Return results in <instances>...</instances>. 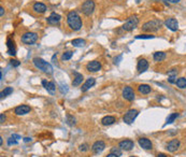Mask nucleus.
<instances>
[{"instance_id": "obj_1", "label": "nucleus", "mask_w": 186, "mask_h": 157, "mask_svg": "<svg viewBox=\"0 0 186 157\" xmlns=\"http://www.w3.org/2000/svg\"><path fill=\"white\" fill-rule=\"evenodd\" d=\"M67 23H68V26L70 28L74 30V31H77L82 28V20L80 15L77 14L75 11H70L67 15Z\"/></svg>"}, {"instance_id": "obj_2", "label": "nucleus", "mask_w": 186, "mask_h": 157, "mask_svg": "<svg viewBox=\"0 0 186 157\" xmlns=\"http://www.w3.org/2000/svg\"><path fill=\"white\" fill-rule=\"evenodd\" d=\"M33 65L36 67L37 69H39V70L43 71L44 73L46 74H53V67L52 65L50 64V62H45L44 59H42V58H39V57H36L33 58Z\"/></svg>"}, {"instance_id": "obj_3", "label": "nucleus", "mask_w": 186, "mask_h": 157, "mask_svg": "<svg viewBox=\"0 0 186 157\" xmlns=\"http://www.w3.org/2000/svg\"><path fill=\"white\" fill-rule=\"evenodd\" d=\"M162 26V23L158 20H152V21H149L144 23L143 26H142V30L143 31H157L158 29L160 28Z\"/></svg>"}, {"instance_id": "obj_4", "label": "nucleus", "mask_w": 186, "mask_h": 157, "mask_svg": "<svg viewBox=\"0 0 186 157\" xmlns=\"http://www.w3.org/2000/svg\"><path fill=\"white\" fill-rule=\"evenodd\" d=\"M138 24H139V18L136 15H134V16H130L129 18H127V21L124 23L122 28L125 31H131L137 27Z\"/></svg>"}, {"instance_id": "obj_5", "label": "nucleus", "mask_w": 186, "mask_h": 157, "mask_svg": "<svg viewBox=\"0 0 186 157\" xmlns=\"http://www.w3.org/2000/svg\"><path fill=\"white\" fill-rule=\"evenodd\" d=\"M37 40H38V35L35 32H25L22 36V42L27 45H31L33 43H36Z\"/></svg>"}, {"instance_id": "obj_6", "label": "nucleus", "mask_w": 186, "mask_h": 157, "mask_svg": "<svg viewBox=\"0 0 186 157\" xmlns=\"http://www.w3.org/2000/svg\"><path fill=\"white\" fill-rule=\"evenodd\" d=\"M95 10V2L93 0H86L84 3L82 4V12L84 13L86 16H90Z\"/></svg>"}, {"instance_id": "obj_7", "label": "nucleus", "mask_w": 186, "mask_h": 157, "mask_svg": "<svg viewBox=\"0 0 186 157\" xmlns=\"http://www.w3.org/2000/svg\"><path fill=\"white\" fill-rule=\"evenodd\" d=\"M138 114H139V112H138L137 110H134V109L129 110V111L124 115V117H123L124 123H126V124H128V125L132 124L134 120H136V117L138 116Z\"/></svg>"}, {"instance_id": "obj_8", "label": "nucleus", "mask_w": 186, "mask_h": 157, "mask_svg": "<svg viewBox=\"0 0 186 157\" xmlns=\"http://www.w3.org/2000/svg\"><path fill=\"white\" fill-rule=\"evenodd\" d=\"M165 25L168 29H170L171 31H176L179 29V23L178 21L175 20V18H172V17H170V18H167L166 22H165Z\"/></svg>"}, {"instance_id": "obj_9", "label": "nucleus", "mask_w": 186, "mask_h": 157, "mask_svg": "<svg viewBox=\"0 0 186 157\" xmlns=\"http://www.w3.org/2000/svg\"><path fill=\"white\" fill-rule=\"evenodd\" d=\"M123 97L128 101H132L134 99V91L130 86H125L123 89Z\"/></svg>"}, {"instance_id": "obj_10", "label": "nucleus", "mask_w": 186, "mask_h": 157, "mask_svg": "<svg viewBox=\"0 0 186 157\" xmlns=\"http://www.w3.org/2000/svg\"><path fill=\"white\" fill-rule=\"evenodd\" d=\"M86 69H87V71H90V72H98V71L101 69V64L99 62H97V60L89 62L86 65Z\"/></svg>"}, {"instance_id": "obj_11", "label": "nucleus", "mask_w": 186, "mask_h": 157, "mask_svg": "<svg viewBox=\"0 0 186 157\" xmlns=\"http://www.w3.org/2000/svg\"><path fill=\"white\" fill-rule=\"evenodd\" d=\"M105 149V143L101 140L96 141L93 144V146H92V150H93V152L95 154H100Z\"/></svg>"}, {"instance_id": "obj_12", "label": "nucleus", "mask_w": 186, "mask_h": 157, "mask_svg": "<svg viewBox=\"0 0 186 157\" xmlns=\"http://www.w3.org/2000/svg\"><path fill=\"white\" fill-rule=\"evenodd\" d=\"M134 141L131 140H123L118 143V148H121L124 151H131V150L134 149Z\"/></svg>"}, {"instance_id": "obj_13", "label": "nucleus", "mask_w": 186, "mask_h": 157, "mask_svg": "<svg viewBox=\"0 0 186 157\" xmlns=\"http://www.w3.org/2000/svg\"><path fill=\"white\" fill-rule=\"evenodd\" d=\"M31 111V109L30 107L28 106H26V104H22V106H18L14 109V113L16 114V115H25V114H27L29 112Z\"/></svg>"}, {"instance_id": "obj_14", "label": "nucleus", "mask_w": 186, "mask_h": 157, "mask_svg": "<svg viewBox=\"0 0 186 157\" xmlns=\"http://www.w3.org/2000/svg\"><path fill=\"white\" fill-rule=\"evenodd\" d=\"M138 143H139V145L141 146L142 149H144V150L153 149V143L151 142V140L146 139V138H140V139L138 140Z\"/></svg>"}, {"instance_id": "obj_15", "label": "nucleus", "mask_w": 186, "mask_h": 157, "mask_svg": "<svg viewBox=\"0 0 186 157\" xmlns=\"http://www.w3.org/2000/svg\"><path fill=\"white\" fill-rule=\"evenodd\" d=\"M179 148H180V141H179L178 139H173V140H171L170 142H168L166 149L168 150L169 152L173 153L175 151H178Z\"/></svg>"}, {"instance_id": "obj_16", "label": "nucleus", "mask_w": 186, "mask_h": 157, "mask_svg": "<svg viewBox=\"0 0 186 157\" xmlns=\"http://www.w3.org/2000/svg\"><path fill=\"white\" fill-rule=\"evenodd\" d=\"M42 85H43V87L49 91L51 95H54V94H55V91H56V86H55V84L53 82H49V81H46V80H43V81H42Z\"/></svg>"}, {"instance_id": "obj_17", "label": "nucleus", "mask_w": 186, "mask_h": 157, "mask_svg": "<svg viewBox=\"0 0 186 157\" xmlns=\"http://www.w3.org/2000/svg\"><path fill=\"white\" fill-rule=\"evenodd\" d=\"M137 69L139 71V73H142V72H145L147 69H149V62L146 59L142 58V59H139L137 65Z\"/></svg>"}, {"instance_id": "obj_18", "label": "nucleus", "mask_w": 186, "mask_h": 157, "mask_svg": "<svg viewBox=\"0 0 186 157\" xmlns=\"http://www.w3.org/2000/svg\"><path fill=\"white\" fill-rule=\"evenodd\" d=\"M60 18H61V16L59 14L53 12V13H51V15L48 17L46 21H48V23H49L50 25H56V24H58V23L60 22Z\"/></svg>"}, {"instance_id": "obj_19", "label": "nucleus", "mask_w": 186, "mask_h": 157, "mask_svg": "<svg viewBox=\"0 0 186 157\" xmlns=\"http://www.w3.org/2000/svg\"><path fill=\"white\" fill-rule=\"evenodd\" d=\"M95 83H96V80L94 78H89L86 80V82L82 85L81 87V91H83V93H85V91H87L90 88V87H93L94 85H95Z\"/></svg>"}, {"instance_id": "obj_20", "label": "nucleus", "mask_w": 186, "mask_h": 157, "mask_svg": "<svg viewBox=\"0 0 186 157\" xmlns=\"http://www.w3.org/2000/svg\"><path fill=\"white\" fill-rule=\"evenodd\" d=\"M7 46H8V51H7V53L9 55H11V56H15V43L13 41L12 39H10L9 38L8 40H7Z\"/></svg>"}, {"instance_id": "obj_21", "label": "nucleus", "mask_w": 186, "mask_h": 157, "mask_svg": "<svg viewBox=\"0 0 186 157\" xmlns=\"http://www.w3.org/2000/svg\"><path fill=\"white\" fill-rule=\"evenodd\" d=\"M33 11L37 13H44L46 11V5L44 3H42V2H36V3L33 4Z\"/></svg>"}, {"instance_id": "obj_22", "label": "nucleus", "mask_w": 186, "mask_h": 157, "mask_svg": "<svg viewBox=\"0 0 186 157\" xmlns=\"http://www.w3.org/2000/svg\"><path fill=\"white\" fill-rule=\"evenodd\" d=\"M82 82H83V75L79 72H74V78L72 81L73 86H79L80 84H82Z\"/></svg>"}, {"instance_id": "obj_23", "label": "nucleus", "mask_w": 186, "mask_h": 157, "mask_svg": "<svg viewBox=\"0 0 186 157\" xmlns=\"http://www.w3.org/2000/svg\"><path fill=\"white\" fill-rule=\"evenodd\" d=\"M114 123H115V117H113V116H105L101 120V124L103 126H110V125L114 124Z\"/></svg>"}, {"instance_id": "obj_24", "label": "nucleus", "mask_w": 186, "mask_h": 157, "mask_svg": "<svg viewBox=\"0 0 186 157\" xmlns=\"http://www.w3.org/2000/svg\"><path fill=\"white\" fill-rule=\"evenodd\" d=\"M138 91H140L141 94L143 95H147V94H150L151 91H152V88H151L150 85H147V84H142L140 86L138 87Z\"/></svg>"}, {"instance_id": "obj_25", "label": "nucleus", "mask_w": 186, "mask_h": 157, "mask_svg": "<svg viewBox=\"0 0 186 157\" xmlns=\"http://www.w3.org/2000/svg\"><path fill=\"white\" fill-rule=\"evenodd\" d=\"M153 57L155 62H162L166 58V53H164V52H156V53H154Z\"/></svg>"}, {"instance_id": "obj_26", "label": "nucleus", "mask_w": 186, "mask_h": 157, "mask_svg": "<svg viewBox=\"0 0 186 157\" xmlns=\"http://www.w3.org/2000/svg\"><path fill=\"white\" fill-rule=\"evenodd\" d=\"M20 139V136L18 135H12L8 139V145H15L17 144V141Z\"/></svg>"}, {"instance_id": "obj_27", "label": "nucleus", "mask_w": 186, "mask_h": 157, "mask_svg": "<svg viewBox=\"0 0 186 157\" xmlns=\"http://www.w3.org/2000/svg\"><path fill=\"white\" fill-rule=\"evenodd\" d=\"M72 45L75 46V47H82V46H84L85 44H86V42H85V40H83V39H74V40H72Z\"/></svg>"}, {"instance_id": "obj_28", "label": "nucleus", "mask_w": 186, "mask_h": 157, "mask_svg": "<svg viewBox=\"0 0 186 157\" xmlns=\"http://www.w3.org/2000/svg\"><path fill=\"white\" fill-rule=\"evenodd\" d=\"M175 84H176V86H178L179 88H186V78H178L176 82H175Z\"/></svg>"}, {"instance_id": "obj_29", "label": "nucleus", "mask_w": 186, "mask_h": 157, "mask_svg": "<svg viewBox=\"0 0 186 157\" xmlns=\"http://www.w3.org/2000/svg\"><path fill=\"white\" fill-rule=\"evenodd\" d=\"M13 93V88L12 87H5L4 88V91H1V94H0V97L1 98H3V97H7V96L11 95Z\"/></svg>"}, {"instance_id": "obj_30", "label": "nucleus", "mask_w": 186, "mask_h": 157, "mask_svg": "<svg viewBox=\"0 0 186 157\" xmlns=\"http://www.w3.org/2000/svg\"><path fill=\"white\" fill-rule=\"evenodd\" d=\"M179 114L178 113H172V114H170L169 116H168V118H167V122H166V125L168 124H171V123H173L174 120L178 118Z\"/></svg>"}, {"instance_id": "obj_31", "label": "nucleus", "mask_w": 186, "mask_h": 157, "mask_svg": "<svg viewBox=\"0 0 186 157\" xmlns=\"http://www.w3.org/2000/svg\"><path fill=\"white\" fill-rule=\"evenodd\" d=\"M67 124H68L69 126L75 125V118H74L72 115H70V114H67Z\"/></svg>"}, {"instance_id": "obj_32", "label": "nucleus", "mask_w": 186, "mask_h": 157, "mask_svg": "<svg viewBox=\"0 0 186 157\" xmlns=\"http://www.w3.org/2000/svg\"><path fill=\"white\" fill-rule=\"evenodd\" d=\"M72 55H73L72 52L68 51V52H66V53L62 54V56H61V59H62V60H69L70 58L72 57Z\"/></svg>"}, {"instance_id": "obj_33", "label": "nucleus", "mask_w": 186, "mask_h": 157, "mask_svg": "<svg viewBox=\"0 0 186 157\" xmlns=\"http://www.w3.org/2000/svg\"><path fill=\"white\" fill-rule=\"evenodd\" d=\"M111 153L115 154L116 156H122V149L121 148H113V149L111 150Z\"/></svg>"}, {"instance_id": "obj_34", "label": "nucleus", "mask_w": 186, "mask_h": 157, "mask_svg": "<svg viewBox=\"0 0 186 157\" xmlns=\"http://www.w3.org/2000/svg\"><path fill=\"white\" fill-rule=\"evenodd\" d=\"M154 36L152 35H138L136 36V39H153Z\"/></svg>"}, {"instance_id": "obj_35", "label": "nucleus", "mask_w": 186, "mask_h": 157, "mask_svg": "<svg viewBox=\"0 0 186 157\" xmlns=\"http://www.w3.org/2000/svg\"><path fill=\"white\" fill-rule=\"evenodd\" d=\"M59 89H60L61 94H67V93H68V86H67V85L60 84V86H59Z\"/></svg>"}, {"instance_id": "obj_36", "label": "nucleus", "mask_w": 186, "mask_h": 157, "mask_svg": "<svg viewBox=\"0 0 186 157\" xmlns=\"http://www.w3.org/2000/svg\"><path fill=\"white\" fill-rule=\"evenodd\" d=\"M79 150L81 151V152H86L87 150H88V145L87 144H81L79 146Z\"/></svg>"}, {"instance_id": "obj_37", "label": "nucleus", "mask_w": 186, "mask_h": 157, "mask_svg": "<svg viewBox=\"0 0 186 157\" xmlns=\"http://www.w3.org/2000/svg\"><path fill=\"white\" fill-rule=\"evenodd\" d=\"M10 64H11V66H13V67L20 66V62L16 60V59H11V60H10Z\"/></svg>"}, {"instance_id": "obj_38", "label": "nucleus", "mask_w": 186, "mask_h": 157, "mask_svg": "<svg viewBox=\"0 0 186 157\" xmlns=\"http://www.w3.org/2000/svg\"><path fill=\"white\" fill-rule=\"evenodd\" d=\"M175 78H176V75H169V78H168V81H169V83H171V84H173V83L176 82V80H175Z\"/></svg>"}, {"instance_id": "obj_39", "label": "nucleus", "mask_w": 186, "mask_h": 157, "mask_svg": "<svg viewBox=\"0 0 186 157\" xmlns=\"http://www.w3.org/2000/svg\"><path fill=\"white\" fill-rule=\"evenodd\" d=\"M122 57H123V56H122V55H119L118 57L114 58V64H115V65H118V64H119V60L122 59Z\"/></svg>"}, {"instance_id": "obj_40", "label": "nucleus", "mask_w": 186, "mask_h": 157, "mask_svg": "<svg viewBox=\"0 0 186 157\" xmlns=\"http://www.w3.org/2000/svg\"><path fill=\"white\" fill-rule=\"evenodd\" d=\"M168 74H169V75H176V74H178V71L175 70V69H172L171 71H169V72H168Z\"/></svg>"}, {"instance_id": "obj_41", "label": "nucleus", "mask_w": 186, "mask_h": 157, "mask_svg": "<svg viewBox=\"0 0 186 157\" xmlns=\"http://www.w3.org/2000/svg\"><path fill=\"white\" fill-rule=\"evenodd\" d=\"M4 120H5V115H4V114H1V115H0V123H4Z\"/></svg>"}, {"instance_id": "obj_42", "label": "nucleus", "mask_w": 186, "mask_h": 157, "mask_svg": "<svg viewBox=\"0 0 186 157\" xmlns=\"http://www.w3.org/2000/svg\"><path fill=\"white\" fill-rule=\"evenodd\" d=\"M31 141V138H29V137H26V138H24V142H30Z\"/></svg>"}, {"instance_id": "obj_43", "label": "nucleus", "mask_w": 186, "mask_h": 157, "mask_svg": "<svg viewBox=\"0 0 186 157\" xmlns=\"http://www.w3.org/2000/svg\"><path fill=\"white\" fill-rule=\"evenodd\" d=\"M3 14H4V9L1 7V8H0V15H1V16H3Z\"/></svg>"}, {"instance_id": "obj_44", "label": "nucleus", "mask_w": 186, "mask_h": 157, "mask_svg": "<svg viewBox=\"0 0 186 157\" xmlns=\"http://www.w3.org/2000/svg\"><path fill=\"white\" fill-rule=\"evenodd\" d=\"M105 157H118V156H116L115 154H113V153H110L109 155H107Z\"/></svg>"}, {"instance_id": "obj_45", "label": "nucleus", "mask_w": 186, "mask_h": 157, "mask_svg": "<svg viewBox=\"0 0 186 157\" xmlns=\"http://www.w3.org/2000/svg\"><path fill=\"white\" fill-rule=\"evenodd\" d=\"M157 157H167V155L166 154H164V153H159L157 155Z\"/></svg>"}, {"instance_id": "obj_46", "label": "nucleus", "mask_w": 186, "mask_h": 157, "mask_svg": "<svg viewBox=\"0 0 186 157\" xmlns=\"http://www.w3.org/2000/svg\"><path fill=\"white\" fill-rule=\"evenodd\" d=\"M168 1L172 2V3H178V2H180V0H168Z\"/></svg>"}, {"instance_id": "obj_47", "label": "nucleus", "mask_w": 186, "mask_h": 157, "mask_svg": "<svg viewBox=\"0 0 186 157\" xmlns=\"http://www.w3.org/2000/svg\"><path fill=\"white\" fill-rule=\"evenodd\" d=\"M52 60H53V62H56V60H57V57H56V55H54L52 57Z\"/></svg>"}, {"instance_id": "obj_48", "label": "nucleus", "mask_w": 186, "mask_h": 157, "mask_svg": "<svg viewBox=\"0 0 186 157\" xmlns=\"http://www.w3.org/2000/svg\"><path fill=\"white\" fill-rule=\"evenodd\" d=\"M130 157H136V156H130Z\"/></svg>"}]
</instances>
